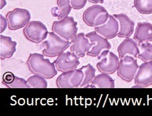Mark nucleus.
<instances>
[{
    "label": "nucleus",
    "instance_id": "obj_19",
    "mask_svg": "<svg viewBox=\"0 0 152 116\" xmlns=\"http://www.w3.org/2000/svg\"><path fill=\"white\" fill-rule=\"evenodd\" d=\"M91 84L95 88H114L115 87V80L109 74L101 73L96 75Z\"/></svg>",
    "mask_w": 152,
    "mask_h": 116
},
{
    "label": "nucleus",
    "instance_id": "obj_24",
    "mask_svg": "<svg viewBox=\"0 0 152 116\" xmlns=\"http://www.w3.org/2000/svg\"><path fill=\"white\" fill-rule=\"evenodd\" d=\"M29 88H47L48 82L46 78L34 74L27 80Z\"/></svg>",
    "mask_w": 152,
    "mask_h": 116
},
{
    "label": "nucleus",
    "instance_id": "obj_17",
    "mask_svg": "<svg viewBox=\"0 0 152 116\" xmlns=\"http://www.w3.org/2000/svg\"><path fill=\"white\" fill-rule=\"evenodd\" d=\"M133 39L138 43L142 44L152 41V24L148 22H139L134 31Z\"/></svg>",
    "mask_w": 152,
    "mask_h": 116
},
{
    "label": "nucleus",
    "instance_id": "obj_28",
    "mask_svg": "<svg viewBox=\"0 0 152 116\" xmlns=\"http://www.w3.org/2000/svg\"><path fill=\"white\" fill-rule=\"evenodd\" d=\"M8 27V23L7 21L6 17L4 15H0V33H2Z\"/></svg>",
    "mask_w": 152,
    "mask_h": 116
},
{
    "label": "nucleus",
    "instance_id": "obj_2",
    "mask_svg": "<svg viewBox=\"0 0 152 116\" xmlns=\"http://www.w3.org/2000/svg\"><path fill=\"white\" fill-rule=\"evenodd\" d=\"M70 45L71 41L63 39L54 32H48L46 39L42 43V54L46 57H56L70 47Z\"/></svg>",
    "mask_w": 152,
    "mask_h": 116
},
{
    "label": "nucleus",
    "instance_id": "obj_21",
    "mask_svg": "<svg viewBox=\"0 0 152 116\" xmlns=\"http://www.w3.org/2000/svg\"><path fill=\"white\" fill-rule=\"evenodd\" d=\"M80 69L83 72L84 74L83 82L80 86V88H83L86 86L91 84L93 80H94V78L96 76V70L91 64H88V65L82 66V67L80 68Z\"/></svg>",
    "mask_w": 152,
    "mask_h": 116
},
{
    "label": "nucleus",
    "instance_id": "obj_1",
    "mask_svg": "<svg viewBox=\"0 0 152 116\" xmlns=\"http://www.w3.org/2000/svg\"><path fill=\"white\" fill-rule=\"evenodd\" d=\"M45 57L43 54L31 53L27 59V65L32 74L39 75L46 79H51L57 75L58 70L54 63L45 59Z\"/></svg>",
    "mask_w": 152,
    "mask_h": 116
},
{
    "label": "nucleus",
    "instance_id": "obj_8",
    "mask_svg": "<svg viewBox=\"0 0 152 116\" xmlns=\"http://www.w3.org/2000/svg\"><path fill=\"white\" fill-rule=\"evenodd\" d=\"M99 61L97 63V68L101 73L113 74L117 71L120 59L110 50H105L97 57Z\"/></svg>",
    "mask_w": 152,
    "mask_h": 116
},
{
    "label": "nucleus",
    "instance_id": "obj_18",
    "mask_svg": "<svg viewBox=\"0 0 152 116\" xmlns=\"http://www.w3.org/2000/svg\"><path fill=\"white\" fill-rule=\"evenodd\" d=\"M17 43L13 41L10 37L0 36V58L1 60H5L13 56L16 51Z\"/></svg>",
    "mask_w": 152,
    "mask_h": 116
},
{
    "label": "nucleus",
    "instance_id": "obj_14",
    "mask_svg": "<svg viewBox=\"0 0 152 116\" xmlns=\"http://www.w3.org/2000/svg\"><path fill=\"white\" fill-rule=\"evenodd\" d=\"M95 31L108 40L118 36L119 23L118 20L112 15H109L108 21L104 25L95 27Z\"/></svg>",
    "mask_w": 152,
    "mask_h": 116
},
{
    "label": "nucleus",
    "instance_id": "obj_9",
    "mask_svg": "<svg viewBox=\"0 0 152 116\" xmlns=\"http://www.w3.org/2000/svg\"><path fill=\"white\" fill-rule=\"evenodd\" d=\"M139 68L137 59L131 56H126L120 59L117 75L122 80L130 82L135 78Z\"/></svg>",
    "mask_w": 152,
    "mask_h": 116
},
{
    "label": "nucleus",
    "instance_id": "obj_20",
    "mask_svg": "<svg viewBox=\"0 0 152 116\" xmlns=\"http://www.w3.org/2000/svg\"><path fill=\"white\" fill-rule=\"evenodd\" d=\"M56 15L58 20L63 19L65 17L69 16V14L72 11V6L70 4V0H57Z\"/></svg>",
    "mask_w": 152,
    "mask_h": 116
},
{
    "label": "nucleus",
    "instance_id": "obj_22",
    "mask_svg": "<svg viewBox=\"0 0 152 116\" xmlns=\"http://www.w3.org/2000/svg\"><path fill=\"white\" fill-rule=\"evenodd\" d=\"M140 53L138 56L139 59L143 62H152V44L145 43L138 45Z\"/></svg>",
    "mask_w": 152,
    "mask_h": 116
},
{
    "label": "nucleus",
    "instance_id": "obj_10",
    "mask_svg": "<svg viewBox=\"0 0 152 116\" xmlns=\"http://www.w3.org/2000/svg\"><path fill=\"white\" fill-rule=\"evenodd\" d=\"M58 71L66 72L77 69L80 64V57L71 51L64 52L54 62Z\"/></svg>",
    "mask_w": 152,
    "mask_h": 116
},
{
    "label": "nucleus",
    "instance_id": "obj_6",
    "mask_svg": "<svg viewBox=\"0 0 152 116\" xmlns=\"http://www.w3.org/2000/svg\"><path fill=\"white\" fill-rule=\"evenodd\" d=\"M8 23V28L11 31L19 30L24 28L31 21V15L26 9L15 8L5 15Z\"/></svg>",
    "mask_w": 152,
    "mask_h": 116
},
{
    "label": "nucleus",
    "instance_id": "obj_16",
    "mask_svg": "<svg viewBox=\"0 0 152 116\" xmlns=\"http://www.w3.org/2000/svg\"><path fill=\"white\" fill-rule=\"evenodd\" d=\"M117 51L120 59H123L128 55L137 59L140 53L138 43L134 39L126 38L118 45Z\"/></svg>",
    "mask_w": 152,
    "mask_h": 116
},
{
    "label": "nucleus",
    "instance_id": "obj_7",
    "mask_svg": "<svg viewBox=\"0 0 152 116\" xmlns=\"http://www.w3.org/2000/svg\"><path fill=\"white\" fill-rule=\"evenodd\" d=\"M83 72L80 69L62 72L57 78L56 84L58 88H78L82 84Z\"/></svg>",
    "mask_w": 152,
    "mask_h": 116
},
{
    "label": "nucleus",
    "instance_id": "obj_4",
    "mask_svg": "<svg viewBox=\"0 0 152 116\" xmlns=\"http://www.w3.org/2000/svg\"><path fill=\"white\" fill-rule=\"evenodd\" d=\"M109 13L104 7L94 4L85 10L83 21L87 25L96 27L104 25L108 21Z\"/></svg>",
    "mask_w": 152,
    "mask_h": 116
},
{
    "label": "nucleus",
    "instance_id": "obj_5",
    "mask_svg": "<svg viewBox=\"0 0 152 116\" xmlns=\"http://www.w3.org/2000/svg\"><path fill=\"white\" fill-rule=\"evenodd\" d=\"M23 35L30 42L39 44L46 39L48 31L43 23L39 21H31L23 28Z\"/></svg>",
    "mask_w": 152,
    "mask_h": 116
},
{
    "label": "nucleus",
    "instance_id": "obj_30",
    "mask_svg": "<svg viewBox=\"0 0 152 116\" xmlns=\"http://www.w3.org/2000/svg\"><path fill=\"white\" fill-rule=\"evenodd\" d=\"M6 4H7L6 0H1V1H0V9L2 10L3 8H4L5 7Z\"/></svg>",
    "mask_w": 152,
    "mask_h": 116
},
{
    "label": "nucleus",
    "instance_id": "obj_3",
    "mask_svg": "<svg viewBox=\"0 0 152 116\" xmlns=\"http://www.w3.org/2000/svg\"><path fill=\"white\" fill-rule=\"evenodd\" d=\"M77 23L70 16L54 21L52 26V32L68 41H71L77 35Z\"/></svg>",
    "mask_w": 152,
    "mask_h": 116
},
{
    "label": "nucleus",
    "instance_id": "obj_29",
    "mask_svg": "<svg viewBox=\"0 0 152 116\" xmlns=\"http://www.w3.org/2000/svg\"><path fill=\"white\" fill-rule=\"evenodd\" d=\"M105 0H88V1L91 3L93 4H103Z\"/></svg>",
    "mask_w": 152,
    "mask_h": 116
},
{
    "label": "nucleus",
    "instance_id": "obj_26",
    "mask_svg": "<svg viewBox=\"0 0 152 116\" xmlns=\"http://www.w3.org/2000/svg\"><path fill=\"white\" fill-rule=\"evenodd\" d=\"M88 0H70V4L72 9L80 10L85 7Z\"/></svg>",
    "mask_w": 152,
    "mask_h": 116
},
{
    "label": "nucleus",
    "instance_id": "obj_25",
    "mask_svg": "<svg viewBox=\"0 0 152 116\" xmlns=\"http://www.w3.org/2000/svg\"><path fill=\"white\" fill-rule=\"evenodd\" d=\"M5 87L7 88H29L27 80L16 76L15 77L13 82Z\"/></svg>",
    "mask_w": 152,
    "mask_h": 116
},
{
    "label": "nucleus",
    "instance_id": "obj_15",
    "mask_svg": "<svg viewBox=\"0 0 152 116\" xmlns=\"http://www.w3.org/2000/svg\"><path fill=\"white\" fill-rule=\"evenodd\" d=\"M113 16L118 20L119 23V31L118 37L121 38H130L134 33L135 23L126 14H114Z\"/></svg>",
    "mask_w": 152,
    "mask_h": 116
},
{
    "label": "nucleus",
    "instance_id": "obj_11",
    "mask_svg": "<svg viewBox=\"0 0 152 116\" xmlns=\"http://www.w3.org/2000/svg\"><path fill=\"white\" fill-rule=\"evenodd\" d=\"M86 36L93 44V47L87 53V55L89 57H97L103 51L110 50L111 48V45L109 40L99 35L96 31H91L87 33Z\"/></svg>",
    "mask_w": 152,
    "mask_h": 116
},
{
    "label": "nucleus",
    "instance_id": "obj_13",
    "mask_svg": "<svg viewBox=\"0 0 152 116\" xmlns=\"http://www.w3.org/2000/svg\"><path fill=\"white\" fill-rule=\"evenodd\" d=\"M134 83L140 88H145L152 86V62H145L139 66Z\"/></svg>",
    "mask_w": 152,
    "mask_h": 116
},
{
    "label": "nucleus",
    "instance_id": "obj_12",
    "mask_svg": "<svg viewBox=\"0 0 152 116\" xmlns=\"http://www.w3.org/2000/svg\"><path fill=\"white\" fill-rule=\"evenodd\" d=\"M93 44L89 41L83 33L77 34L71 40L70 51L75 53L78 57L83 58L93 47Z\"/></svg>",
    "mask_w": 152,
    "mask_h": 116
},
{
    "label": "nucleus",
    "instance_id": "obj_27",
    "mask_svg": "<svg viewBox=\"0 0 152 116\" xmlns=\"http://www.w3.org/2000/svg\"><path fill=\"white\" fill-rule=\"evenodd\" d=\"M15 76L14 74L12 73V72H5V73L4 74V76H3V79H2L3 84L6 86L7 85L10 84L12 83L13 81L15 79Z\"/></svg>",
    "mask_w": 152,
    "mask_h": 116
},
{
    "label": "nucleus",
    "instance_id": "obj_23",
    "mask_svg": "<svg viewBox=\"0 0 152 116\" xmlns=\"http://www.w3.org/2000/svg\"><path fill=\"white\" fill-rule=\"evenodd\" d=\"M134 6L143 15L152 13V0H134Z\"/></svg>",
    "mask_w": 152,
    "mask_h": 116
}]
</instances>
